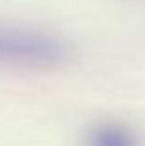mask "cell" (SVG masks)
I'll list each match as a JSON object with an SVG mask.
<instances>
[{"label": "cell", "instance_id": "1", "mask_svg": "<svg viewBox=\"0 0 145 146\" xmlns=\"http://www.w3.org/2000/svg\"><path fill=\"white\" fill-rule=\"evenodd\" d=\"M71 46L54 33L0 24V65L13 68H52L65 63Z\"/></svg>", "mask_w": 145, "mask_h": 146}, {"label": "cell", "instance_id": "2", "mask_svg": "<svg viewBox=\"0 0 145 146\" xmlns=\"http://www.w3.org/2000/svg\"><path fill=\"white\" fill-rule=\"evenodd\" d=\"M86 146H143L140 133L119 120H101L87 128Z\"/></svg>", "mask_w": 145, "mask_h": 146}]
</instances>
